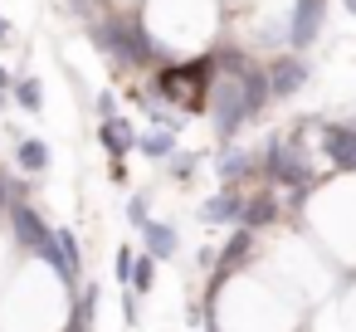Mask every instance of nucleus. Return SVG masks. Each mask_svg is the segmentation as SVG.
Returning <instances> with one entry per match:
<instances>
[{
    "instance_id": "nucleus-1",
    "label": "nucleus",
    "mask_w": 356,
    "mask_h": 332,
    "mask_svg": "<svg viewBox=\"0 0 356 332\" xmlns=\"http://www.w3.org/2000/svg\"><path fill=\"white\" fill-rule=\"evenodd\" d=\"M88 40L98 45V54L113 64V69H127V74H156L161 64H171L176 54L152 35V25L142 15H127L118 6H103L93 20H88Z\"/></svg>"
},
{
    "instance_id": "nucleus-2",
    "label": "nucleus",
    "mask_w": 356,
    "mask_h": 332,
    "mask_svg": "<svg viewBox=\"0 0 356 332\" xmlns=\"http://www.w3.org/2000/svg\"><path fill=\"white\" fill-rule=\"evenodd\" d=\"M215 79H220V64H215V49H210V54H195V59H171V64H161L147 88H152L161 103L181 108V113H200V108L210 103Z\"/></svg>"
},
{
    "instance_id": "nucleus-3",
    "label": "nucleus",
    "mask_w": 356,
    "mask_h": 332,
    "mask_svg": "<svg viewBox=\"0 0 356 332\" xmlns=\"http://www.w3.org/2000/svg\"><path fill=\"white\" fill-rule=\"evenodd\" d=\"M205 113H210V127H215L220 147H225V142H234V137L244 132V122H254V108H249V93H244L239 74H220V79H215Z\"/></svg>"
},
{
    "instance_id": "nucleus-4",
    "label": "nucleus",
    "mask_w": 356,
    "mask_h": 332,
    "mask_svg": "<svg viewBox=\"0 0 356 332\" xmlns=\"http://www.w3.org/2000/svg\"><path fill=\"white\" fill-rule=\"evenodd\" d=\"M327 25V0H293L288 6V49L307 54Z\"/></svg>"
},
{
    "instance_id": "nucleus-5",
    "label": "nucleus",
    "mask_w": 356,
    "mask_h": 332,
    "mask_svg": "<svg viewBox=\"0 0 356 332\" xmlns=\"http://www.w3.org/2000/svg\"><path fill=\"white\" fill-rule=\"evenodd\" d=\"M317 142H322V157L332 161V171L356 176V118L351 122H322L317 118Z\"/></svg>"
},
{
    "instance_id": "nucleus-6",
    "label": "nucleus",
    "mask_w": 356,
    "mask_h": 332,
    "mask_svg": "<svg viewBox=\"0 0 356 332\" xmlns=\"http://www.w3.org/2000/svg\"><path fill=\"white\" fill-rule=\"evenodd\" d=\"M268 84H273V103H283V98H298L307 84H312V64L302 59V54H273L268 59Z\"/></svg>"
},
{
    "instance_id": "nucleus-7",
    "label": "nucleus",
    "mask_w": 356,
    "mask_h": 332,
    "mask_svg": "<svg viewBox=\"0 0 356 332\" xmlns=\"http://www.w3.org/2000/svg\"><path fill=\"white\" fill-rule=\"evenodd\" d=\"M137 137H142V132H137L132 118H122V113L98 122V142H103V152H108L113 161H127V157L137 152Z\"/></svg>"
},
{
    "instance_id": "nucleus-8",
    "label": "nucleus",
    "mask_w": 356,
    "mask_h": 332,
    "mask_svg": "<svg viewBox=\"0 0 356 332\" xmlns=\"http://www.w3.org/2000/svg\"><path fill=\"white\" fill-rule=\"evenodd\" d=\"M244 205H249V196L239 186H220V196H210L200 205V220L205 225H244Z\"/></svg>"
},
{
    "instance_id": "nucleus-9",
    "label": "nucleus",
    "mask_w": 356,
    "mask_h": 332,
    "mask_svg": "<svg viewBox=\"0 0 356 332\" xmlns=\"http://www.w3.org/2000/svg\"><path fill=\"white\" fill-rule=\"evenodd\" d=\"M259 171V152H244V147H229L225 142V152L215 157V176H220V186H239L244 176H254Z\"/></svg>"
},
{
    "instance_id": "nucleus-10",
    "label": "nucleus",
    "mask_w": 356,
    "mask_h": 332,
    "mask_svg": "<svg viewBox=\"0 0 356 332\" xmlns=\"http://www.w3.org/2000/svg\"><path fill=\"white\" fill-rule=\"evenodd\" d=\"M49 161H54V152H49L44 137H20V142H15V166H20L30 181H40V176L49 171Z\"/></svg>"
},
{
    "instance_id": "nucleus-11",
    "label": "nucleus",
    "mask_w": 356,
    "mask_h": 332,
    "mask_svg": "<svg viewBox=\"0 0 356 332\" xmlns=\"http://www.w3.org/2000/svg\"><path fill=\"white\" fill-rule=\"evenodd\" d=\"M142 239H147V254L152 259H176V249H181V235L166 220H147L142 225Z\"/></svg>"
},
{
    "instance_id": "nucleus-12",
    "label": "nucleus",
    "mask_w": 356,
    "mask_h": 332,
    "mask_svg": "<svg viewBox=\"0 0 356 332\" xmlns=\"http://www.w3.org/2000/svg\"><path fill=\"white\" fill-rule=\"evenodd\" d=\"M137 152H142L147 161H171L181 147H176V132H171V127H147V132L137 137Z\"/></svg>"
},
{
    "instance_id": "nucleus-13",
    "label": "nucleus",
    "mask_w": 356,
    "mask_h": 332,
    "mask_svg": "<svg viewBox=\"0 0 356 332\" xmlns=\"http://www.w3.org/2000/svg\"><path fill=\"white\" fill-rule=\"evenodd\" d=\"M278 215H283V200H278L273 191H254L249 205H244V225H249V230H264V225H273Z\"/></svg>"
},
{
    "instance_id": "nucleus-14",
    "label": "nucleus",
    "mask_w": 356,
    "mask_h": 332,
    "mask_svg": "<svg viewBox=\"0 0 356 332\" xmlns=\"http://www.w3.org/2000/svg\"><path fill=\"white\" fill-rule=\"evenodd\" d=\"M10 98H15L25 113H40V108H44V84H40L35 74H15V88H10Z\"/></svg>"
},
{
    "instance_id": "nucleus-15",
    "label": "nucleus",
    "mask_w": 356,
    "mask_h": 332,
    "mask_svg": "<svg viewBox=\"0 0 356 332\" xmlns=\"http://www.w3.org/2000/svg\"><path fill=\"white\" fill-rule=\"evenodd\" d=\"M156 264H161V259H152V254L142 249L137 264H132V283H127V288H132V293H152V283H156Z\"/></svg>"
},
{
    "instance_id": "nucleus-16",
    "label": "nucleus",
    "mask_w": 356,
    "mask_h": 332,
    "mask_svg": "<svg viewBox=\"0 0 356 332\" xmlns=\"http://www.w3.org/2000/svg\"><path fill=\"white\" fill-rule=\"evenodd\" d=\"M59 235V249H64V259H69V274H74V283H79V274H83V259H79V235L64 225V230H54Z\"/></svg>"
},
{
    "instance_id": "nucleus-17",
    "label": "nucleus",
    "mask_w": 356,
    "mask_h": 332,
    "mask_svg": "<svg viewBox=\"0 0 356 332\" xmlns=\"http://www.w3.org/2000/svg\"><path fill=\"white\" fill-rule=\"evenodd\" d=\"M195 166H200V157H195V152H176V157L166 161L171 181H191V176H195Z\"/></svg>"
},
{
    "instance_id": "nucleus-18",
    "label": "nucleus",
    "mask_w": 356,
    "mask_h": 332,
    "mask_svg": "<svg viewBox=\"0 0 356 332\" xmlns=\"http://www.w3.org/2000/svg\"><path fill=\"white\" fill-rule=\"evenodd\" d=\"M15 200H25V181H15L10 171H0V210H10Z\"/></svg>"
},
{
    "instance_id": "nucleus-19",
    "label": "nucleus",
    "mask_w": 356,
    "mask_h": 332,
    "mask_svg": "<svg viewBox=\"0 0 356 332\" xmlns=\"http://www.w3.org/2000/svg\"><path fill=\"white\" fill-rule=\"evenodd\" d=\"M147 220H152V205H147V196H132V200H127V225H132V230H142Z\"/></svg>"
},
{
    "instance_id": "nucleus-20",
    "label": "nucleus",
    "mask_w": 356,
    "mask_h": 332,
    "mask_svg": "<svg viewBox=\"0 0 356 332\" xmlns=\"http://www.w3.org/2000/svg\"><path fill=\"white\" fill-rule=\"evenodd\" d=\"M93 113H98V122H103V118H118V93H113V88H103V93L93 98Z\"/></svg>"
},
{
    "instance_id": "nucleus-21",
    "label": "nucleus",
    "mask_w": 356,
    "mask_h": 332,
    "mask_svg": "<svg viewBox=\"0 0 356 332\" xmlns=\"http://www.w3.org/2000/svg\"><path fill=\"white\" fill-rule=\"evenodd\" d=\"M132 264H137V254H132V249H118V259H113V269H118V283H122V288L132 283Z\"/></svg>"
},
{
    "instance_id": "nucleus-22",
    "label": "nucleus",
    "mask_w": 356,
    "mask_h": 332,
    "mask_svg": "<svg viewBox=\"0 0 356 332\" xmlns=\"http://www.w3.org/2000/svg\"><path fill=\"white\" fill-rule=\"evenodd\" d=\"M6 40H15V25H10L6 15H0V45H6Z\"/></svg>"
},
{
    "instance_id": "nucleus-23",
    "label": "nucleus",
    "mask_w": 356,
    "mask_h": 332,
    "mask_svg": "<svg viewBox=\"0 0 356 332\" xmlns=\"http://www.w3.org/2000/svg\"><path fill=\"white\" fill-rule=\"evenodd\" d=\"M0 88H6V93H10V88H15V74H10V69H6V64H0Z\"/></svg>"
},
{
    "instance_id": "nucleus-24",
    "label": "nucleus",
    "mask_w": 356,
    "mask_h": 332,
    "mask_svg": "<svg viewBox=\"0 0 356 332\" xmlns=\"http://www.w3.org/2000/svg\"><path fill=\"white\" fill-rule=\"evenodd\" d=\"M341 6H346V15H351V20H356V0H341Z\"/></svg>"
},
{
    "instance_id": "nucleus-25",
    "label": "nucleus",
    "mask_w": 356,
    "mask_h": 332,
    "mask_svg": "<svg viewBox=\"0 0 356 332\" xmlns=\"http://www.w3.org/2000/svg\"><path fill=\"white\" fill-rule=\"evenodd\" d=\"M6 98H10V93H6V88H0V113H6Z\"/></svg>"
}]
</instances>
